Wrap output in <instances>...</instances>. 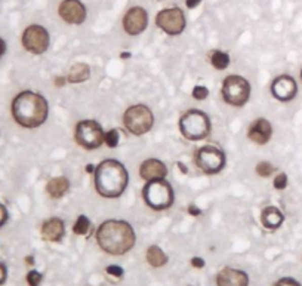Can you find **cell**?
<instances>
[{
  "mask_svg": "<svg viewBox=\"0 0 302 286\" xmlns=\"http://www.w3.org/2000/svg\"><path fill=\"white\" fill-rule=\"evenodd\" d=\"M49 115V105L45 96L40 94L24 91L12 101V116L15 122L22 128H39L42 126Z\"/></svg>",
  "mask_w": 302,
  "mask_h": 286,
  "instance_id": "cell-1",
  "label": "cell"
},
{
  "mask_svg": "<svg viewBox=\"0 0 302 286\" xmlns=\"http://www.w3.org/2000/svg\"><path fill=\"white\" fill-rule=\"evenodd\" d=\"M96 242L110 255H123L135 245V231L126 221L108 220L96 230Z\"/></svg>",
  "mask_w": 302,
  "mask_h": 286,
  "instance_id": "cell-2",
  "label": "cell"
},
{
  "mask_svg": "<svg viewBox=\"0 0 302 286\" xmlns=\"http://www.w3.org/2000/svg\"><path fill=\"white\" fill-rule=\"evenodd\" d=\"M129 181L126 168L113 159H105L95 168V189L99 196L116 199L123 194Z\"/></svg>",
  "mask_w": 302,
  "mask_h": 286,
  "instance_id": "cell-3",
  "label": "cell"
},
{
  "mask_svg": "<svg viewBox=\"0 0 302 286\" xmlns=\"http://www.w3.org/2000/svg\"><path fill=\"white\" fill-rule=\"evenodd\" d=\"M179 129L184 138L190 141L205 139L210 134V120L209 116L200 110H188L179 119Z\"/></svg>",
  "mask_w": 302,
  "mask_h": 286,
  "instance_id": "cell-4",
  "label": "cell"
},
{
  "mask_svg": "<svg viewBox=\"0 0 302 286\" xmlns=\"http://www.w3.org/2000/svg\"><path fill=\"white\" fill-rule=\"evenodd\" d=\"M142 197L151 209H168L173 203V190L165 178L147 181V184L142 189Z\"/></svg>",
  "mask_w": 302,
  "mask_h": 286,
  "instance_id": "cell-5",
  "label": "cell"
},
{
  "mask_svg": "<svg viewBox=\"0 0 302 286\" xmlns=\"http://www.w3.org/2000/svg\"><path fill=\"white\" fill-rule=\"evenodd\" d=\"M123 122L126 129L132 135H144L150 132L153 125H154V116L151 113V110L147 105L142 104H136L129 107L125 116H123Z\"/></svg>",
  "mask_w": 302,
  "mask_h": 286,
  "instance_id": "cell-6",
  "label": "cell"
},
{
  "mask_svg": "<svg viewBox=\"0 0 302 286\" xmlns=\"http://www.w3.org/2000/svg\"><path fill=\"white\" fill-rule=\"evenodd\" d=\"M76 141L86 150H95L105 142V132L96 120H82L76 126Z\"/></svg>",
  "mask_w": 302,
  "mask_h": 286,
  "instance_id": "cell-7",
  "label": "cell"
},
{
  "mask_svg": "<svg viewBox=\"0 0 302 286\" xmlns=\"http://www.w3.org/2000/svg\"><path fill=\"white\" fill-rule=\"evenodd\" d=\"M221 92H222V98L230 105L242 107L247 102L250 96V85L245 77L231 75L225 77Z\"/></svg>",
  "mask_w": 302,
  "mask_h": 286,
  "instance_id": "cell-8",
  "label": "cell"
},
{
  "mask_svg": "<svg viewBox=\"0 0 302 286\" xmlns=\"http://www.w3.org/2000/svg\"><path fill=\"white\" fill-rule=\"evenodd\" d=\"M196 165L208 175L219 173L225 168V154L215 146H203L196 152Z\"/></svg>",
  "mask_w": 302,
  "mask_h": 286,
  "instance_id": "cell-9",
  "label": "cell"
},
{
  "mask_svg": "<svg viewBox=\"0 0 302 286\" xmlns=\"http://www.w3.org/2000/svg\"><path fill=\"white\" fill-rule=\"evenodd\" d=\"M157 27L169 36H178L185 30L187 19L184 11L179 8H168L156 15Z\"/></svg>",
  "mask_w": 302,
  "mask_h": 286,
  "instance_id": "cell-10",
  "label": "cell"
},
{
  "mask_svg": "<svg viewBox=\"0 0 302 286\" xmlns=\"http://www.w3.org/2000/svg\"><path fill=\"white\" fill-rule=\"evenodd\" d=\"M21 42L25 51L34 55H40L45 54L49 48V33L43 25L31 24L24 30Z\"/></svg>",
  "mask_w": 302,
  "mask_h": 286,
  "instance_id": "cell-11",
  "label": "cell"
},
{
  "mask_svg": "<svg viewBox=\"0 0 302 286\" xmlns=\"http://www.w3.org/2000/svg\"><path fill=\"white\" fill-rule=\"evenodd\" d=\"M148 25V14L141 6L131 8L123 17V28L129 36L141 34Z\"/></svg>",
  "mask_w": 302,
  "mask_h": 286,
  "instance_id": "cell-12",
  "label": "cell"
},
{
  "mask_svg": "<svg viewBox=\"0 0 302 286\" xmlns=\"http://www.w3.org/2000/svg\"><path fill=\"white\" fill-rule=\"evenodd\" d=\"M58 14L67 24L79 25L86 19V8L80 0H62L58 8Z\"/></svg>",
  "mask_w": 302,
  "mask_h": 286,
  "instance_id": "cell-13",
  "label": "cell"
},
{
  "mask_svg": "<svg viewBox=\"0 0 302 286\" xmlns=\"http://www.w3.org/2000/svg\"><path fill=\"white\" fill-rule=\"evenodd\" d=\"M298 92V86L295 79L287 75L279 76L271 83V94L279 101H290Z\"/></svg>",
  "mask_w": 302,
  "mask_h": 286,
  "instance_id": "cell-14",
  "label": "cell"
},
{
  "mask_svg": "<svg viewBox=\"0 0 302 286\" xmlns=\"http://www.w3.org/2000/svg\"><path fill=\"white\" fill-rule=\"evenodd\" d=\"M139 175L144 181L163 180L168 175V168L159 159H147L139 166Z\"/></svg>",
  "mask_w": 302,
  "mask_h": 286,
  "instance_id": "cell-15",
  "label": "cell"
},
{
  "mask_svg": "<svg viewBox=\"0 0 302 286\" xmlns=\"http://www.w3.org/2000/svg\"><path fill=\"white\" fill-rule=\"evenodd\" d=\"M271 135H273V128H271V125L267 119H256L247 131L249 139L253 141L255 144H259V146L267 144L270 141Z\"/></svg>",
  "mask_w": 302,
  "mask_h": 286,
  "instance_id": "cell-16",
  "label": "cell"
},
{
  "mask_svg": "<svg viewBox=\"0 0 302 286\" xmlns=\"http://www.w3.org/2000/svg\"><path fill=\"white\" fill-rule=\"evenodd\" d=\"M216 283L218 286H247L249 277L242 270L225 267L219 271V274L216 277Z\"/></svg>",
  "mask_w": 302,
  "mask_h": 286,
  "instance_id": "cell-17",
  "label": "cell"
},
{
  "mask_svg": "<svg viewBox=\"0 0 302 286\" xmlns=\"http://www.w3.org/2000/svg\"><path fill=\"white\" fill-rule=\"evenodd\" d=\"M64 233H65L64 221L58 217L46 220L42 226V236L48 242H59L64 237Z\"/></svg>",
  "mask_w": 302,
  "mask_h": 286,
  "instance_id": "cell-18",
  "label": "cell"
},
{
  "mask_svg": "<svg viewBox=\"0 0 302 286\" xmlns=\"http://www.w3.org/2000/svg\"><path fill=\"white\" fill-rule=\"evenodd\" d=\"M283 213L277 209L276 206H268L261 213V223H262L265 229L268 230L279 229L283 224Z\"/></svg>",
  "mask_w": 302,
  "mask_h": 286,
  "instance_id": "cell-19",
  "label": "cell"
},
{
  "mask_svg": "<svg viewBox=\"0 0 302 286\" xmlns=\"http://www.w3.org/2000/svg\"><path fill=\"white\" fill-rule=\"evenodd\" d=\"M70 189V181L65 176H55L52 178L48 186H46V191L51 194V197L54 199H59L62 197Z\"/></svg>",
  "mask_w": 302,
  "mask_h": 286,
  "instance_id": "cell-20",
  "label": "cell"
},
{
  "mask_svg": "<svg viewBox=\"0 0 302 286\" xmlns=\"http://www.w3.org/2000/svg\"><path fill=\"white\" fill-rule=\"evenodd\" d=\"M91 76V68L88 64L85 62H79V64H74L71 68H70V73H68V77L67 80L70 83H82L85 80H88Z\"/></svg>",
  "mask_w": 302,
  "mask_h": 286,
  "instance_id": "cell-21",
  "label": "cell"
},
{
  "mask_svg": "<svg viewBox=\"0 0 302 286\" xmlns=\"http://www.w3.org/2000/svg\"><path fill=\"white\" fill-rule=\"evenodd\" d=\"M147 261L153 267H162L168 263V257L159 246L153 245L147 251Z\"/></svg>",
  "mask_w": 302,
  "mask_h": 286,
  "instance_id": "cell-22",
  "label": "cell"
},
{
  "mask_svg": "<svg viewBox=\"0 0 302 286\" xmlns=\"http://www.w3.org/2000/svg\"><path fill=\"white\" fill-rule=\"evenodd\" d=\"M210 62L216 70H225L230 64V55L222 51H213L210 54Z\"/></svg>",
  "mask_w": 302,
  "mask_h": 286,
  "instance_id": "cell-23",
  "label": "cell"
},
{
  "mask_svg": "<svg viewBox=\"0 0 302 286\" xmlns=\"http://www.w3.org/2000/svg\"><path fill=\"white\" fill-rule=\"evenodd\" d=\"M73 230H74L76 234H79V236L88 234L89 230H91V221H89V218H88L86 215H80V217L77 218V221L74 223Z\"/></svg>",
  "mask_w": 302,
  "mask_h": 286,
  "instance_id": "cell-24",
  "label": "cell"
},
{
  "mask_svg": "<svg viewBox=\"0 0 302 286\" xmlns=\"http://www.w3.org/2000/svg\"><path fill=\"white\" fill-rule=\"evenodd\" d=\"M119 139H120V132H119L117 129H110L108 132H105V144H107L110 149L117 147Z\"/></svg>",
  "mask_w": 302,
  "mask_h": 286,
  "instance_id": "cell-25",
  "label": "cell"
},
{
  "mask_svg": "<svg viewBox=\"0 0 302 286\" xmlns=\"http://www.w3.org/2000/svg\"><path fill=\"white\" fill-rule=\"evenodd\" d=\"M256 172H258V175H261V176L265 178V176H270L274 172V166L270 162H259L256 165Z\"/></svg>",
  "mask_w": 302,
  "mask_h": 286,
  "instance_id": "cell-26",
  "label": "cell"
},
{
  "mask_svg": "<svg viewBox=\"0 0 302 286\" xmlns=\"http://www.w3.org/2000/svg\"><path fill=\"white\" fill-rule=\"evenodd\" d=\"M208 95L209 91L206 86H194V89H193V98H194V99L202 101V99H206Z\"/></svg>",
  "mask_w": 302,
  "mask_h": 286,
  "instance_id": "cell-27",
  "label": "cell"
},
{
  "mask_svg": "<svg viewBox=\"0 0 302 286\" xmlns=\"http://www.w3.org/2000/svg\"><path fill=\"white\" fill-rule=\"evenodd\" d=\"M286 186H287V175L282 172V173H279V175L274 178V189H277V190H284Z\"/></svg>",
  "mask_w": 302,
  "mask_h": 286,
  "instance_id": "cell-28",
  "label": "cell"
},
{
  "mask_svg": "<svg viewBox=\"0 0 302 286\" xmlns=\"http://www.w3.org/2000/svg\"><path fill=\"white\" fill-rule=\"evenodd\" d=\"M27 282H28V285L30 286H39L40 285V282H42V274L36 271V270H33V271H30L28 274H27Z\"/></svg>",
  "mask_w": 302,
  "mask_h": 286,
  "instance_id": "cell-29",
  "label": "cell"
},
{
  "mask_svg": "<svg viewBox=\"0 0 302 286\" xmlns=\"http://www.w3.org/2000/svg\"><path fill=\"white\" fill-rule=\"evenodd\" d=\"M107 273L114 276V277H122L123 276V268L119 267V266H108L107 267Z\"/></svg>",
  "mask_w": 302,
  "mask_h": 286,
  "instance_id": "cell-30",
  "label": "cell"
},
{
  "mask_svg": "<svg viewBox=\"0 0 302 286\" xmlns=\"http://www.w3.org/2000/svg\"><path fill=\"white\" fill-rule=\"evenodd\" d=\"M274 286H301L299 282H296L295 279H290V277H284V279H280L277 283Z\"/></svg>",
  "mask_w": 302,
  "mask_h": 286,
  "instance_id": "cell-31",
  "label": "cell"
},
{
  "mask_svg": "<svg viewBox=\"0 0 302 286\" xmlns=\"http://www.w3.org/2000/svg\"><path fill=\"white\" fill-rule=\"evenodd\" d=\"M8 221V209L5 208L3 203H0V227Z\"/></svg>",
  "mask_w": 302,
  "mask_h": 286,
  "instance_id": "cell-32",
  "label": "cell"
},
{
  "mask_svg": "<svg viewBox=\"0 0 302 286\" xmlns=\"http://www.w3.org/2000/svg\"><path fill=\"white\" fill-rule=\"evenodd\" d=\"M191 264H193L196 268L205 267V261H203L202 258H199V257H194V258L191 260Z\"/></svg>",
  "mask_w": 302,
  "mask_h": 286,
  "instance_id": "cell-33",
  "label": "cell"
},
{
  "mask_svg": "<svg viewBox=\"0 0 302 286\" xmlns=\"http://www.w3.org/2000/svg\"><path fill=\"white\" fill-rule=\"evenodd\" d=\"M188 213L190 215H193V217H199L200 213H202V210L199 209L196 205H190L188 206Z\"/></svg>",
  "mask_w": 302,
  "mask_h": 286,
  "instance_id": "cell-34",
  "label": "cell"
},
{
  "mask_svg": "<svg viewBox=\"0 0 302 286\" xmlns=\"http://www.w3.org/2000/svg\"><path fill=\"white\" fill-rule=\"evenodd\" d=\"M200 3H202V0H185V5H187V8H188V9H194V8H197Z\"/></svg>",
  "mask_w": 302,
  "mask_h": 286,
  "instance_id": "cell-35",
  "label": "cell"
},
{
  "mask_svg": "<svg viewBox=\"0 0 302 286\" xmlns=\"http://www.w3.org/2000/svg\"><path fill=\"white\" fill-rule=\"evenodd\" d=\"M6 280V267L0 263V285Z\"/></svg>",
  "mask_w": 302,
  "mask_h": 286,
  "instance_id": "cell-36",
  "label": "cell"
},
{
  "mask_svg": "<svg viewBox=\"0 0 302 286\" xmlns=\"http://www.w3.org/2000/svg\"><path fill=\"white\" fill-rule=\"evenodd\" d=\"M6 52V43H5V40L0 38V58L3 57V54Z\"/></svg>",
  "mask_w": 302,
  "mask_h": 286,
  "instance_id": "cell-37",
  "label": "cell"
},
{
  "mask_svg": "<svg viewBox=\"0 0 302 286\" xmlns=\"http://www.w3.org/2000/svg\"><path fill=\"white\" fill-rule=\"evenodd\" d=\"M55 83H57V86H62L64 85V79L62 77H58L57 80H55Z\"/></svg>",
  "mask_w": 302,
  "mask_h": 286,
  "instance_id": "cell-38",
  "label": "cell"
},
{
  "mask_svg": "<svg viewBox=\"0 0 302 286\" xmlns=\"http://www.w3.org/2000/svg\"><path fill=\"white\" fill-rule=\"evenodd\" d=\"M88 172L89 173H92V172H95V168L92 166V165H88Z\"/></svg>",
  "mask_w": 302,
  "mask_h": 286,
  "instance_id": "cell-39",
  "label": "cell"
},
{
  "mask_svg": "<svg viewBox=\"0 0 302 286\" xmlns=\"http://www.w3.org/2000/svg\"><path fill=\"white\" fill-rule=\"evenodd\" d=\"M25 261H27L28 264H33V261H34V260H33V257H27V260H25Z\"/></svg>",
  "mask_w": 302,
  "mask_h": 286,
  "instance_id": "cell-40",
  "label": "cell"
},
{
  "mask_svg": "<svg viewBox=\"0 0 302 286\" xmlns=\"http://www.w3.org/2000/svg\"><path fill=\"white\" fill-rule=\"evenodd\" d=\"M178 165H179V168L182 169V172H184V173H187V169H185V166H184L182 163H178Z\"/></svg>",
  "mask_w": 302,
  "mask_h": 286,
  "instance_id": "cell-41",
  "label": "cell"
},
{
  "mask_svg": "<svg viewBox=\"0 0 302 286\" xmlns=\"http://www.w3.org/2000/svg\"><path fill=\"white\" fill-rule=\"evenodd\" d=\"M129 57H131L129 54H122V58H129Z\"/></svg>",
  "mask_w": 302,
  "mask_h": 286,
  "instance_id": "cell-42",
  "label": "cell"
},
{
  "mask_svg": "<svg viewBox=\"0 0 302 286\" xmlns=\"http://www.w3.org/2000/svg\"><path fill=\"white\" fill-rule=\"evenodd\" d=\"M301 77H302V73H301Z\"/></svg>",
  "mask_w": 302,
  "mask_h": 286,
  "instance_id": "cell-43",
  "label": "cell"
}]
</instances>
